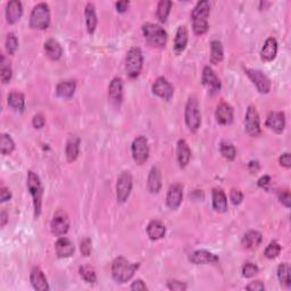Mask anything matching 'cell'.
Returning <instances> with one entry per match:
<instances>
[{
  "label": "cell",
  "instance_id": "obj_9",
  "mask_svg": "<svg viewBox=\"0 0 291 291\" xmlns=\"http://www.w3.org/2000/svg\"><path fill=\"white\" fill-rule=\"evenodd\" d=\"M131 150H132L133 161L136 162L138 165H144L149 158V145L146 137H137L136 139L133 140Z\"/></svg>",
  "mask_w": 291,
  "mask_h": 291
},
{
  "label": "cell",
  "instance_id": "obj_35",
  "mask_svg": "<svg viewBox=\"0 0 291 291\" xmlns=\"http://www.w3.org/2000/svg\"><path fill=\"white\" fill-rule=\"evenodd\" d=\"M8 105L15 111L23 112L25 107V98L24 94L18 92V91H13L8 96Z\"/></svg>",
  "mask_w": 291,
  "mask_h": 291
},
{
  "label": "cell",
  "instance_id": "obj_14",
  "mask_svg": "<svg viewBox=\"0 0 291 291\" xmlns=\"http://www.w3.org/2000/svg\"><path fill=\"white\" fill-rule=\"evenodd\" d=\"M202 81L203 85L208 89L210 93H217L221 90V80L218 79V76L215 74L212 67L206 66L204 68Z\"/></svg>",
  "mask_w": 291,
  "mask_h": 291
},
{
  "label": "cell",
  "instance_id": "obj_37",
  "mask_svg": "<svg viewBox=\"0 0 291 291\" xmlns=\"http://www.w3.org/2000/svg\"><path fill=\"white\" fill-rule=\"evenodd\" d=\"M172 1H170V0H162V1L158 2V6H157V18L159 21L164 23V22H166L167 17L170 15V12H171V8H172Z\"/></svg>",
  "mask_w": 291,
  "mask_h": 291
},
{
  "label": "cell",
  "instance_id": "obj_17",
  "mask_svg": "<svg viewBox=\"0 0 291 291\" xmlns=\"http://www.w3.org/2000/svg\"><path fill=\"white\" fill-rule=\"evenodd\" d=\"M191 263L196 265H206V264H216L220 261L217 255L207 252V250H196L189 257Z\"/></svg>",
  "mask_w": 291,
  "mask_h": 291
},
{
  "label": "cell",
  "instance_id": "obj_51",
  "mask_svg": "<svg viewBox=\"0 0 291 291\" xmlns=\"http://www.w3.org/2000/svg\"><path fill=\"white\" fill-rule=\"evenodd\" d=\"M247 290H252V291H257V290H265V286L262 281H253L250 282L248 286L246 287Z\"/></svg>",
  "mask_w": 291,
  "mask_h": 291
},
{
  "label": "cell",
  "instance_id": "obj_12",
  "mask_svg": "<svg viewBox=\"0 0 291 291\" xmlns=\"http://www.w3.org/2000/svg\"><path fill=\"white\" fill-rule=\"evenodd\" d=\"M152 92L161 99L169 101L172 99L174 94V88L165 78H158L152 85Z\"/></svg>",
  "mask_w": 291,
  "mask_h": 291
},
{
  "label": "cell",
  "instance_id": "obj_27",
  "mask_svg": "<svg viewBox=\"0 0 291 291\" xmlns=\"http://www.w3.org/2000/svg\"><path fill=\"white\" fill-rule=\"evenodd\" d=\"M188 30L184 25L179 27L175 34V39H174V52L176 55H180L184 52V49L187 48L188 45Z\"/></svg>",
  "mask_w": 291,
  "mask_h": 291
},
{
  "label": "cell",
  "instance_id": "obj_52",
  "mask_svg": "<svg viewBox=\"0 0 291 291\" xmlns=\"http://www.w3.org/2000/svg\"><path fill=\"white\" fill-rule=\"evenodd\" d=\"M131 290H148V287L145 285L143 280H136L130 287Z\"/></svg>",
  "mask_w": 291,
  "mask_h": 291
},
{
  "label": "cell",
  "instance_id": "obj_38",
  "mask_svg": "<svg viewBox=\"0 0 291 291\" xmlns=\"http://www.w3.org/2000/svg\"><path fill=\"white\" fill-rule=\"evenodd\" d=\"M220 151L222 156L228 161H233L236 156V150L234 148V146L228 143V141H222L220 145Z\"/></svg>",
  "mask_w": 291,
  "mask_h": 291
},
{
  "label": "cell",
  "instance_id": "obj_53",
  "mask_svg": "<svg viewBox=\"0 0 291 291\" xmlns=\"http://www.w3.org/2000/svg\"><path fill=\"white\" fill-rule=\"evenodd\" d=\"M10 198H12V194H10L8 188L2 187L1 189H0V199H1L2 203L7 202V200H9Z\"/></svg>",
  "mask_w": 291,
  "mask_h": 291
},
{
  "label": "cell",
  "instance_id": "obj_28",
  "mask_svg": "<svg viewBox=\"0 0 291 291\" xmlns=\"http://www.w3.org/2000/svg\"><path fill=\"white\" fill-rule=\"evenodd\" d=\"M76 90V83L73 80H65L57 85L56 87V93L58 97L64 98V99H70L75 93Z\"/></svg>",
  "mask_w": 291,
  "mask_h": 291
},
{
  "label": "cell",
  "instance_id": "obj_31",
  "mask_svg": "<svg viewBox=\"0 0 291 291\" xmlns=\"http://www.w3.org/2000/svg\"><path fill=\"white\" fill-rule=\"evenodd\" d=\"M262 240H263V236L262 233L258 231H248L247 233L242 236V246L247 249H254L257 248L258 246L261 245Z\"/></svg>",
  "mask_w": 291,
  "mask_h": 291
},
{
  "label": "cell",
  "instance_id": "obj_2",
  "mask_svg": "<svg viewBox=\"0 0 291 291\" xmlns=\"http://www.w3.org/2000/svg\"><path fill=\"white\" fill-rule=\"evenodd\" d=\"M139 267L138 263H131L124 257L115 258L112 264L113 279L117 283H125L131 280Z\"/></svg>",
  "mask_w": 291,
  "mask_h": 291
},
{
  "label": "cell",
  "instance_id": "obj_1",
  "mask_svg": "<svg viewBox=\"0 0 291 291\" xmlns=\"http://www.w3.org/2000/svg\"><path fill=\"white\" fill-rule=\"evenodd\" d=\"M210 14V2L202 0L197 2L191 13L192 30L197 35H203L208 31V17Z\"/></svg>",
  "mask_w": 291,
  "mask_h": 291
},
{
  "label": "cell",
  "instance_id": "obj_42",
  "mask_svg": "<svg viewBox=\"0 0 291 291\" xmlns=\"http://www.w3.org/2000/svg\"><path fill=\"white\" fill-rule=\"evenodd\" d=\"M281 253V246L279 245L276 241H271L268 243V246L265 248L264 255L265 257L268 258V260H273V258H276Z\"/></svg>",
  "mask_w": 291,
  "mask_h": 291
},
{
  "label": "cell",
  "instance_id": "obj_39",
  "mask_svg": "<svg viewBox=\"0 0 291 291\" xmlns=\"http://www.w3.org/2000/svg\"><path fill=\"white\" fill-rule=\"evenodd\" d=\"M15 149V143L10 138V136L6 133L1 134V146H0V150L2 155H10Z\"/></svg>",
  "mask_w": 291,
  "mask_h": 291
},
{
  "label": "cell",
  "instance_id": "obj_47",
  "mask_svg": "<svg viewBox=\"0 0 291 291\" xmlns=\"http://www.w3.org/2000/svg\"><path fill=\"white\" fill-rule=\"evenodd\" d=\"M230 199L233 205H239V204H241L243 199L242 192L238 190V189H232L230 192Z\"/></svg>",
  "mask_w": 291,
  "mask_h": 291
},
{
  "label": "cell",
  "instance_id": "obj_16",
  "mask_svg": "<svg viewBox=\"0 0 291 291\" xmlns=\"http://www.w3.org/2000/svg\"><path fill=\"white\" fill-rule=\"evenodd\" d=\"M265 124L275 133H282L286 127V115L282 112H271L267 115Z\"/></svg>",
  "mask_w": 291,
  "mask_h": 291
},
{
  "label": "cell",
  "instance_id": "obj_49",
  "mask_svg": "<svg viewBox=\"0 0 291 291\" xmlns=\"http://www.w3.org/2000/svg\"><path fill=\"white\" fill-rule=\"evenodd\" d=\"M32 124L35 127V129H42L46 124V118L42 114H36L33 116V119H32Z\"/></svg>",
  "mask_w": 291,
  "mask_h": 291
},
{
  "label": "cell",
  "instance_id": "obj_23",
  "mask_svg": "<svg viewBox=\"0 0 291 291\" xmlns=\"http://www.w3.org/2000/svg\"><path fill=\"white\" fill-rule=\"evenodd\" d=\"M176 158L181 169H184L191 159V150L190 148H189V145L187 144V141L183 139H180L177 141Z\"/></svg>",
  "mask_w": 291,
  "mask_h": 291
},
{
  "label": "cell",
  "instance_id": "obj_20",
  "mask_svg": "<svg viewBox=\"0 0 291 291\" xmlns=\"http://www.w3.org/2000/svg\"><path fill=\"white\" fill-rule=\"evenodd\" d=\"M30 281L32 287L38 291L49 290V285L45 276V273L41 271L40 267H33L30 274Z\"/></svg>",
  "mask_w": 291,
  "mask_h": 291
},
{
  "label": "cell",
  "instance_id": "obj_3",
  "mask_svg": "<svg viewBox=\"0 0 291 291\" xmlns=\"http://www.w3.org/2000/svg\"><path fill=\"white\" fill-rule=\"evenodd\" d=\"M143 32L148 43L156 48H163L167 42L166 31L158 24L146 23L143 25Z\"/></svg>",
  "mask_w": 291,
  "mask_h": 291
},
{
  "label": "cell",
  "instance_id": "obj_7",
  "mask_svg": "<svg viewBox=\"0 0 291 291\" xmlns=\"http://www.w3.org/2000/svg\"><path fill=\"white\" fill-rule=\"evenodd\" d=\"M184 118L185 124H187L188 129L190 130L191 132L198 131L200 124H202V115H200L198 100L195 96L189 97L187 106H185Z\"/></svg>",
  "mask_w": 291,
  "mask_h": 291
},
{
  "label": "cell",
  "instance_id": "obj_24",
  "mask_svg": "<svg viewBox=\"0 0 291 291\" xmlns=\"http://www.w3.org/2000/svg\"><path fill=\"white\" fill-rule=\"evenodd\" d=\"M278 54V41L274 38H268L261 50V57L264 61H272Z\"/></svg>",
  "mask_w": 291,
  "mask_h": 291
},
{
  "label": "cell",
  "instance_id": "obj_4",
  "mask_svg": "<svg viewBox=\"0 0 291 291\" xmlns=\"http://www.w3.org/2000/svg\"><path fill=\"white\" fill-rule=\"evenodd\" d=\"M28 189L32 196V199H33L34 216L38 217L40 213H41L43 188L41 184V180H40L38 174L34 173L33 171H29L28 173Z\"/></svg>",
  "mask_w": 291,
  "mask_h": 291
},
{
  "label": "cell",
  "instance_id": "obj_44",
  "mask_svg": "<svg viewBox=\"0 0 291 291\" xmlns=\"http://www.w3.org/2000/svg\"><path fill=\"white\" fill-rule=\"evenodd\" d=\"M260 271V268L256 264L250 263V262H247V263L242 266V276L243 278H253Z\"/></svg>",
  "mask_w": 291,
  "mask_h": 291
},
{
  "label": "cell",
  "instance_id": "obj_8",
  "mask_svg": "<svg viewBox=\"0 0 291 291\" xmlns=\"http://www.w3.org/2000/svg\"><path fill=\"white\" fill-rule=\"evenodd\" d=\"M133 187L132 175L129 171H124L119 174L117 183H116V197L118 203H125L130 197Z\"/></svg>",
  "mask_w": 291,
  "mask_h": 291
},
{
  "label": "cell",
  "instance_id": "obj_22",
  "mask_svg": "<svg viewBox=\"0 0 291 291\" xmlns=\"http://www.w3.org/2000/svg\"><path fill=\"white\" fill-rule=\"evenodd\" d=\"M55 249H56L57 256L60 258L71 257L74 254V245L70 239L65 236H59V239L55 243Z\"/></svg>",
  "mask_w": 291,
  "mask_h": 291
},
{
  "label": "cell",
  "instance_id": "obj_57",
  "mask_svg": "<svg viewBox=\"0 0 291 291\" xmlns=\"http://www.w3.org/2000/svg\"><path fill=\"white\" fill-rule=\"evenodd\" d=\"M260 170V164H258V162H250L249 163V171L252 173H255L257 172V171Z\"/></svg>",
  "mask_w": 291,
  "mask_h": 291
},
{
  "label": "cell",
  "instance_id": "obj_34",
  "mask_svg": "<svg viewBox=\"0 0 291 291\" xmlns=\"http://www.w3.org/2000/svg\"><path fill=\"white\" fill-rule=\"evenodd\" d=\"M224 52H223V46L222 42L218 40H213L210 42V61L213 64H218L223 60Z\"/></svg>",
  "mask_w": 291,
  "mask_h": 291
},
{
  "label": "cell",
  "instance_id": "obj_36",
  "mask_svg": "<svg viewBox=\"0 0 291 291\" xmlns=\"http://www.w3.org/2000/svg\"><path fill=\"white\" fill-rule=\"evenodd\" d=\"M278 278L279 281L286 288H290L291 279H290V266L288 263H282L278 267Z\"/></svg>",
  "mask_w": 291,
  "mask_h": 291
},
{
  "label": "cell",
  "instance_id": "obj_46",
  "mask_svg": "<svg viewBox=\"0 0 291 291\" xmlns=\"http://www.w3.org/2000/svg\"><path fill=\"white\" fill-rule=\"evenodd\" d=\"M80 250H81V254L83 256L88 257L91 254V239L86 238L83 239L81 243H80Z\"/></svg>",
  "mask_w": 291,
  "mask_h": 291
},
{
  "label": "cell",
  "instance_id": "obj_11",
  "mask_svg": "<svg viewBox=\"0 0 291 291\" xmlns=\"http://www.w3.org/2000/svg\"><path fill=\"white\" fill-rule=\"evenodd\" d=\"M246 74L248 78L252 80V82L256 86L257 90L261 93H268L271 90V80L267 78L266 74L260 70H255V68H246Z\"/></svg>",
  "mask_w": 291,
  "mask_h": 291
},
{
  "label": "cell",
  "instance_id": "obj_21",
  "mask_svg": "<svg viewBox=\"0 0 291 291\" xmlns=\"http://www.w3.org/2000/svg\"><path fill=\"white\" fill-rule=\"evenodd\" d=\"M23 14V6L18 0H12L7 3L6 7V18L9 24H15L17 21H20Z\"/></svg>",
  "mask_w": 291,
  "mask_h": 291
},
{
  "label": "cell",
  "instance_id": "obj_30",
  "mask_svg": "<svg viewBox=\"0 0 291 291\" xmlns=\"http://www.w3.org/2000/svg\"><path fill=\"white\" fill-rule=\"evenodd\" d=\"M86 23H87V30L90 34H92L97 28V14H96V7L92 2H88L86 6Z\"/></svg>",
  "mask_w": 291,
  "mask_h": 291
},
{
  "label": "cell",
  "instance_id": "obj_10",
  "mask_svg": "<svg viewBox=\"0 0 291 291\" xmlns=\"http://www.w3.org/2000/svg\"><path fill=\"white\" fill-rule=\"evenodd\" d=\"M245 129L250 137H258L261 134L260 114L255 106H249L246 112Z\"/></svg>",
  "mask_w": 291,
  "mask_h": 291
},
{
  "label": "cell",
  "instance_id": "obj_50",
  "mask_svg": "<svg viewBox=\"0 0 291 291\" xmlns=\"http://www.w3.org/2000/svg\"><path fill=\"white\" fill-rule=\"evenodd\" d=\"M280 164L286 169H290L291 167V156L289 152H285L280 156Z\"/></svg>",
  "mask_w": 291,
  "mask_h": 291
},
{
  "label": "cell",
  "instance_id": "obj_15",
  "mask_svg": "<svg viewBox=\"0 0 291 291\" xmlns=\"http://www.w3.org/2000/svg\"><path fill=\"white\" fill-rule=\"evenodd\" d=\"M182 199H183V187L179 183L171 185L166 197L167 207L172 210L177 209L181 205Z\"/></svg>",
  "mask_w": 291,
  "mask_h": 291
},
{
  "label": "cell",
  "instance_id": "obj_48",
  "mask_svg": "<svg viewBox=\"0 0 291 291\" xmlns=\"http://www.w3.org/2000/svg\"><path fill=\"white\" fill-rule=\"evenodd\" d=\"M279 199H280V203H281L283 206H286L287 208H290V206H291V196H290V192L288 190H283V191L280 192Z\"/></svg>",
  "mask_w": 291,
  "mask_h": 291
},
{
  "label": "cell",
  "instance_id": "obj_41",
  "mask_svg": "<svg viewBox=\"0 0 291 291\" xmlns=\"http://www.w3.org/2000/svg\"><path fill=\"white\" fill-rule=\"evenodd\" d=\"M79 272H80V275H81V278L85 280L87 283H94L97 281V275H96V272L92 267L88 266V265H83L79 268Z\"/></svg>",
  "mask_w": 291,
  "mask_h": 291
},
{
  "label": "cell",
  "instance_id": "obj_54",
  "mask_svg": "<svg viewBox=\"0 0 291 291\" xmlns=\"http://www.w3.org/2000/svg\"><path fill=\"white\" fill-rule=\"evenodd\" d=\"M129 5H130L129 1H118L115 3V7L118 13H125L127 8H129Z\"/></svg>",
  "mask_w": 291,
  "mask_h": 291
},
{
  "label": "cell",
  "instance_id": "obj_33",
  "mask_svg": "<svg viewBox=\"0 0 291 291\" xmlns=\"http://www.w3.org/2000/svg\"><path fill=\"white\" fill-rule=\"evenodd\" d=\"M165 225L159 221H151L147 227V233L151 240L162 239L165 235Z\"/></svg>",
  "mask_w": 291,
  "mask_h": 291
},
{
  "label": "cell",
  "instance_id": "obj_26",
  "mask_svg": "<svg viewBox=\"0 0 291 291\" xmlns=\"http://www.w3.org/2000/svg\"><path fill=\"white\" fill-rule=\"evenodd\" d=\"M43 49H45L47 57L52 60H58L63 55V48H61L60 43L55 39L47 40L43 45Z\"/></svg>",
  "mask_w": 291,
  "mask_h": 291
},
{
  "label": "cell",
  "instance_id": "obj_5",
  "mask_svg": "<svg viewBox=\"0 0 291 291\" xmlns=\"http://www.w3.org/2000/svg\"><path fill=\"white\" fill-rule=\"evenodd\" d=\"M50 24V10L46 2H40L32 9L30 27L34 30H46Z\"/></svg>",
  "mask_w": 291,
  "mask_h": 291
},
{
  "label": "cell",
  "instance_id": "obj_29",
  "mask_svg": "<svg viewBox=\"0 0 291 291\" xmlns=\"http://www.w3.org/2000/svg\"><path fill=\"white\" fill-rule=\"evenodd\" d=\"M213 207L218 213H225L228 210V199L222 189L213 190Z\"/></svg>",
  "mask_w": 291,
  "mask_h": 291
},
{
  "label": "cell",
  "instance_id": "obj_45",
  "mask_svg": "<svg viewBox=\"0 0 291 291\" xmlns=\"http://www.w3.org/2000/svg\"><path fill=\"white\" fill-rule=\"evenodd\" d=\"M167 288L173 291H184L187 290L188 286L183 282L177 281V280H171V281L167 282Z\"/></svg>",
  "mask_w": 291,
  "mask_h": 291
},
{
  "label": "cell",
  "instance_id": "obj_6",
  "mask_svg": "<svg viewBox=\"0 0 291 291\" xmlns=\"http://www.w3.org/2000/svg\"><path fill=\"white\" fill-rule=\"evenodd\" d=\"M144 65L143 52L138 47H132L126 55L125 71L130 79H137L140 75Z\"/></svg>",
  "mask_w": 291,
  "mask_h": 291
},
{
  "label": "cell",
  "instance_id": "obj_55",
  "mask_svg": "<svg viewBox=\"0 0 291 291\" xmlns=\"http://www.w3.org/2000/svg\"><path fill=\"white\" fill-rule=\"evenodd\" d=\"M270 182H271V177L268 175H264V176H262L260 180H258V185H260L261 188H264V187H266Z\"/></svg>",
  "mask_w": 291,
  "mask_h": 291
},
{
  "label": "cell",
  "instance_id": "obj_25",
  "mask_svg": "<svg viewBox=\"0 0 291 291\" xmlns=\"http://www.w3.org/2000/svg\"><path fill=\"white\" fill-rule=\"evenodd\" d=\"M147 188L151 194H158L162 188V174L157 167H152L149 172Z\"/></svg>",
  "mask_w": 291,
  "mask_h": 291
},
{
  "label": "cell",
  "instance_id": "obj_40",
  "mask_svg": "<svg viewBox=\"0 0 291 291\" xmlns=\"http://www.w3.org/2000/svg\"><path fill=\"white\" fill-rule=\"evenodd\" d=\"M0 65H1V67H0V79H1V82L3 85H6V83H8L10 81V79H12V75H13L12 67H10L9 63H6L5 57L3 56H1Z\"/></svg>",
  "mask_w": 291,
  "mask_h": 291
},
{
  "label": "cell",
  "instance_id": "obj_32",
  "mask_svg": "<svg viewBox=\"0 0 291 291\" xmlns=\"http://www.w3.org/2000/svg\"><path fill=\"white\" fill-rule=\"evenodd\" d=\"M80 152V139L78 137H71L66 144L65 154H66L67 161L72 163L76 161Z\"/></svg>",
  "mask_w": 291,
  "mask_h": 291
},
{
  "label": "cell",
  "instance_id": "obj_43",
  "mask_svg": "<svg viewBox=\"0 0 291 291\" xmlns=\"http://www.w3.org/2000/svg\"><path fill=\"white\" fill-rule=\"evenodd\" d=\"M18 48V40L14 33H9L6 38V49L9 55H14Z\"/></svg>",
  "mask_w": 291,
  "mask_h": 291
},
{
  "label": "cell",
  "instance_id": "obj_19",
  "mask_svg": "<svg viewBox=\"0 0 291 291\" xmlns=\"http://www.w3.org/2000/svg\"><path fill=\"white\" fill-rule=\"evenodd\" d=\"M108 98L115 106L121 105L123 100V81L121 78H114L112 80L108 88Z\"/></svg>",
  "mask_w": 291,
  "mask_h": 291
},
{
  "label": "cell",
  "instance_id": "obj_13",
  "mask_svg": "<svg viewBox=\"0 0 291 291\" xmlns=\"http://www.w3.org/2000/svg\"><path fill=\"white\" fill-rule=\"evenodd\" d=\"M50 229H52L53 234L56 236H63L68 232L70 229V220L67 215L63 212H58L54 216L50 223Z\"/></svg>",
  "mask_w": 291,
  "mask_h": 291
},
{
  "label": "cell",
  "instance_id": "obj_56",
  "mask_svg": "<svg viewBox=\"0 0 291 291\" xmlns=\"http://www.w3.org/2000/svg\"><path fill=\"white\" fill-rule=\"evenodd\" d=\"M7 222H8V215H7L5 210H2L1 214H0V225L3 228L7 224Z\"/></svg>",
  "mask_w": 291,
  "mask_h": 291
},
{
  "label": "cell",
  "instance_id": "obj_18",
  "mask_svg": "<svg viewBox=\"0 0 291 291\" xmlns=\"http://www.w3.org/2000/svg\"><path fill=\"white\" fill-rule=\"evenodd\" d=\"M216 121L222 125H229L233 122V108L225 101L218 104L215 112Z\"/></svg>",
  "mask_w": 291,
  "mask_h": 291
}]
</instances>
